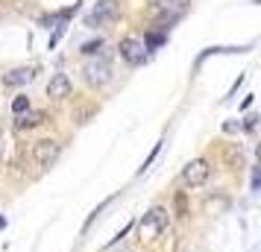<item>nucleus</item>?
<instances>
[{
    "instance_id": "1",
    "label": "nucleus",
    "mask_w": 261,
    "mask_h": 252,
    "mask_svg": "<svg viewBox=\"0 0 261 252\" xmlns=\"http://www.w3.org/2000/svg\"><path fill=\"white\" fill-rule=\"evenodd\" d=\"M83 79L88 85H94V88L106 85L109 79H112V65H109L106 59H88L85 68H83Z\"/></svg>"
},
{
    "instance_id": "2",
    "label": "nucleus",
    "mask_w": 261,
    "mask_h": 252,
    "mask_svg": "<svg viewBox=\"0 0 261 252\" xmlns=\"http://www.w3.org/2000/svg\"><path fill=\"white\" fill-rule=\"evenodd\" d=\"M33 156H36L38 167H53L62 156V144L53 141V138H44V141H38V144L33 147Z\"/></svg>"
},
{
    "instance_id": "3",
    "label": "nucleus",
    "mask_w": 261,
    "mask_h": 252,
    "mask_svg": "<svg viewBox=\"0 0 261 252\" xmlns=\"http://www.w3.org/2000/svg\"><path fill=\"white\" fill-rule=\"evenodd\" d=\"M165 229H167V211L162 208V205H153V208L144 214V220H141V235L155 238V235H162Z\"/></svg>"
},
{
    "instance_id": "4",
    "label": "nucleus",
    "mask_w": 261,
    "mask_h": 252,
    "mask_svg": "<svg viewBox=\"0 0 261 252\" xmlns=\"http://www.w3.org/2000/svg\"><path fill=\"white\" fill-rule=\"evenodd\" d=\"M208 173H212L208 161H205V158H194V161H188L185 170H182V182L191 185V188H200V185H205Z\"/></svg>"
},
{
    "instance_id": "5",
    "label": "nucleus",
    "mask_w": 261,
    "mask_h": 252,
    "mask_svg": "<svg viewBox=\"0 0 261 252\" xmlns=\"http://www.w3.org/2000/svg\"><path fill=\"white\" fill-rule=\"evenodd\" d=\"M118 50H120V59H126L132 68H138V65L147 62V47H144L141 38H123Z\"/></svg>"
},
{
    "instance_id": "6",
    "label": "nucleus",
    "mask_w": 261,
    "mask_h": 252,
    "mask_svg": "<svg viewBox=\"0 0 261 252\" xmlns=\"http://www.w3.org/2000/svg\"><path fill=\"white\" fill-rule=\"evenodd\" d=\"M118 15V0H97L91 15L85 18V26H100L103 21H112Z\"/></svg>"
},
{
    "instance_id": "7",
    "label": "nucleus",
    "mask_w": 261,
    "mask_h": 252,
    "mask_svg": "<svg viewBox=\"0 0 261 252\" xmlns=\"http://www.w3.org/2000/svg\"><path fill=\"white\" fill-rule=\"evenodd\" d=\"M47 97L50 100H65V97H71V79H68V73H53V76H50Z\"/></svg>"
},
{
    "instance_id": "8",
    "label": "nucleus",
    "mask_w": 261,
    "mask_h": 252,
    "mask_svg": "<svg viewBox=\"0 0 261 252\" xmlns=\"http://www.w3.org/2000/svg\"><path fill=\"white\" fill-rule=\"evenodd\" d=\"M0 79H3V85H9V88H18V85H27L33 79V71L30 68H15V71L3 73Z\"/></svg>"
},
{
    "instance_id": "9",
    "label": "nucleus",
    "mask_w": 261,
    "mask_h": 252,
    "mask_svg": "<svg viewBox=\"0 0 261 252\" xmlns=\"http://www.w3.org/2000/svg\"><path fill=\"white\" fill-rule=\"evenodd\" d=\"M41 120H44V115H41V111H27V115H18L15 126H18V129H33V126H38Z\"/></svg>"
},
{
    "instance_id": "10",
    "label": "nucleus",
    "mask_w": 261,
    "mask_h": 252,
    "mask_svg": "<svg viewBox=\"0 0 261 252\" xmlns=\"http://www.w3.org/2000/svg\"><path fill=\"white\" fill-rule=\"evenodd\" d=\"M100 50H103V38H94V41H85V44H83L85 56H97Z\"/></svg>"
},
{
    "instance_id": "11",
    "label": "nucleus",
    "mask_w": 261,
    "mask_h": 252,
    "mask_svg": "<svg viewBox=\"0 0 261 252\" xmlns=\"http://www.w3.org/2000/svg\"><path fill=\"white\" fill-rule=\"evenodd\" d=\"M162 44H165V36H162V33H150V36L144 38V47H147V50L162 47Z\"/></svg>"
},
{
    "instance_id": "12",
    "label": "nucleus",
    "mask_w": 261,
    "mask_h": 252,
    "mask_svg": "<svg viewBox=\"0 0 261 252\" xmlns=\"http://www.w3.org/2000/svg\"><path fill=\"white\" fill-rule=\"evenodd\" d=\"M12 111H15V115H24V111H30V100H27L24 94L15 97V100H12Z\"/></svg>"
},
{
    "instance_id": "13",
    "label": "nucleus",
    "mask_w": 261,
    "mask_h": 252,
    "mask_svg": "<svg viewBox=\"0 0 261 252\" xmlns=\"http://www.w3.org/2000/svg\"><path fill=\"white\" fill-rule=\"evenodd\" d=\"M129 229H132V223H126V226L120 229L118 235H115V238L109 240V246H115V243H120V240H123V238H126V235H129Z\"/></svg>"
},
{
    "instance_id": "14",
    "label": "nucleus",
    "mask_w": 261,
    "mask_h": 252,
    "mask_svg": "<svg viewBox=\"0 0 261 252\" xmlns=\"http://www.w3.org/2000/svg\"><path fill=\"white\" fill-rule=\"evenodd\" d=\"M159 150H162V144H155V147H153V153H150V156L144 158V164H141V170H138V173H144V170H147L150 164H153V158L159 156Z\"/></svg>"
},
{
    "instance_id": "15",
    "label": "nucleus",
    "mask_w": 261,
    "mask_h": 252,
    "mask_svg": "<svg viewBox=\"0 0 261 252\" xmlns=\"http://www.w3.org/2000/svg\"><path fill=\"white\" fill-rule=\"evenodd\" d=\"M109 203H112V200H103V203L97 205L94 211H91V217H88V220H85V229H88V226H91V223H94V217H97V214H100V211H103V208H106V205H109Z\"/></svg>"
},
{
    "instance_id": "16",
    "label": "nucleus",
    "mask_w": 261,
    "mask_h": 252,
    "mask_svg": "<svg viewBox=\"0 0 261 252\" xmlns=\"http://www.w3.org/2000/svg\"><path fill=\"white\" fill-rule=\"evenodd\" d=\"M159 3H162L165 9H179V12H182V0H159Z\"/></svg>"
},
{
    "instance_id": "17",
    "label": "nucleus",
    "mask_w": 261,
    "mask_h": 252,
    "mask_svg": "<svg viewBox=\"0 0 261 252\" xmlns=\"http://www.w3.org/2000/svg\"><path fill=\"white\" fill-rule=\"evenodd\" d=\"M258 182H261V176H258V167L252 170V191H258Z\"/></svg>"
},
{
    "instance_id": "18",
    "label": "nucleus",
    "mask_w": 261,
    "mask_h": 252,
    "mask_svg": "<svg viewBox=\"0 0 261 252\" xmlns=\"http://www.w3.org/2000/svg\"><path fill=\"white\" fill-rule=\"evenodd\" d=\"M255 120H258V118H255V115H249V118H247V123H244V126H247V129H255Z\"/></svg>"
},
{
    "instance_id": "19",
    "label": "nucleus",
    "mask_w": 261,
    "mask_h": 252,
    "mask_svg": "<svg viewBox=\"0 0 261 252\" xmlns=\"http://www.w3.org/2000/svg\"><path fill=\"white\" fill-rule=\"evenodd\" d=\"M0 229H6V217L0 214Z\"/></svg>"
}]
</instances>
